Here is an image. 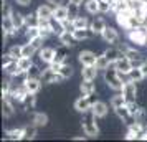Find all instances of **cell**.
<instances>
[{"mask_svg":"<svg viewBox=\"0 0 147 142\" xmlns=\"http://www.w3.org/2000/svg\"><path fill=\"white\" fill-rule=\"evenodd\" d=\"M122 73L117 71V68L114 66V63H111V66L104 69V81L113 91H122L124 83H122Z\"/></svg>","mask_w":147,"mask_h":142,"instance_id":"cell-1","label":"cell"},{"mask_svg":"<svg viewBox=\"0 0 147 142\" xmlns=\"http://www.w3.org/2000/svg\"><path fill=\"white\" fill-rule=\"evenodd\" d=\"M84 114V119L81 122V126H83V132L86 137L89 139H96L98 135H99V127H98V124H96V116H94L93 109H89L86 112H83Z\"/></svg>","mask_w":147,"mask_h":142,"instance_id":"cell-2","label":"cell"},{"mask_svg":"<svg viewBox=\"0 0 147 142\" xmlns=\"http://www.w3.org/2000/svg\"><path fill=\"white\" fill-rule=\"evenodd\" d=\"M41 81L45 84H58V83L65 81V78L60 75V71H55L53 68L48 65V68L43 69V73H41Z\"/></svg>","mask_w":147,"mask_h":142,"instance_id":"cell-3","label":"cell"},{"mask_svg":"<svg viewBox=\"0 0 147 142\" xmlns=\"http://www.w3.org/2000/svg\"><path fill=\"white\" fill-rule=\"evenodd\" d=\"M93 104H94V101H93V98L91 96H86V94H81L76 101H74V109L78 111V112H86V111H89V109L93 108Z\"/></svg>","mask_w":147,"mask_h":142,"instance_id":"cell-4","label":"cell"},{"mask_svg":"<svg viewBox=\"0 0 147 142\" xmlns=\"http://www.w3.org/2000/svg\"><path fill=\"white\" fill-rule=\"evenodd\" d=\"M129 40H131V43L142 46L147 43V32L142 28H132V30H129Z\"/></svg>","mask_w":147,"mask_h":142,"instance_id":"cell-5","label":"cell"},{"mask_svg":"<svg viewBox=\"0 0 147 142\" xmlns=\"http://www.w3.org/2000/svg\"><path fill=\"white\" fill-rule=\"evenodd\" d=\"M122 94L127 99V102H132L137 99V86H136V81H131L127 79L124 83V88H122Z\"/></svg>","mask_w":147,"mask_h":142,"instance_id":"cell-6","label":"cell"},{"mask_svg":"<svg viewBox=\"0 0 147 142\" xmlns=\"http://www.w3.org/2000/svg\"><path fill=\"white\" fill-rule=\"evenodd\" d=\"M116 111V114L119 116V119H122V121L126 122L127 126H131L132 122H136V117H134V112L129 109V106H127V102L124 104V106H121V108L114 109Z\"/></svg>","mask_w":147,"mask_h":142,"instance_id":"cell-7","label":"cell"},{"mask_svg":"<svg viewBox=\"0 0 147 142\" xmlns=\"http://www.w3.org/2000/svg\"><path fill=\"white\" fill-rule=\"evenodd\" d=\"M78 61H80L83 66H88V65H96V61H98V55L91 51V50H83L80 51L78 55Z\"/></svg>","mask_w":147,"mask_h":142,"instance_id":"cell-8","label":"cell"},{"mask_svg":"<svg viewBox=\"0 0 147 142\" xmlns=\"http://www.w3.org/2000/svg\"><path fill=\"white\" fill-rule=\"evenodd\" d=\"M114 66L117 68V71H119V73H122L124 76H127V75H129V71L134 68V65H132V61L124 55L122 58H119V60L114 63Z\"/></svg>","mask_w":147,"mask_h":142,"instance_id":"cell-9","label":"cell"},{"mask_svg":"<svg viewBox=\"0 0 147 142\" xmlns=\"http://www.w3.org/2000/svg\"><path fill=\"white\" fill-rule=\"evenodd\" d=\"M38 55H40V60L47 65H51L55 61V55H56V50L51 46H43L41 50H38Z\"/></svg>","mask_w":147,"mask_h":142,"instance_id":"cell-10","label":"cell"},{"mask_svg":"<svg viewBox=\"0 0 147 142\" xmlns=\"http://www.w3.org/2000/svg\"><path fill=\"white\" fill-rule=\"evenodd\" d=\"M101 36H102V40L106 41V43H109V45H114V43L119 41V33H117V30L113 28V27H106L104 32L101 33Z\"/></svg>","mask_w":147,"mask_h":142,"instance_id":"cell-11","label":"cell"},{"mask_svg":"<svg viewBox=\"0 0 147 142\" xmlns=\"http://www.w3.org/2000/svg\"><path fill=\"white\" fill-rule=\"evenodd\" d=\"M93 112H94V116L98 117V119H104L107 116V112H109V106H107L104 101H94V104H93Z\"/></svg>","mask_w":147,"mask_h":142,"instance_id":"cell-12","label":"cell"},{"mask_svg":"<svg viewBox=\"0 0 147 142\" xmlns=\"http://www.w3.org/2000/svg\"><path fill=\"white\" fill-rule=\"evenodd\" d=\"M2 30L5 32V33L8 35V36H13V35H17V32H18V28L15 27L13 20H12V17L10 15H3V22H2Z\"/></svg>","mask_w":147,"mask_h":142,"instance_id":"cell-13","label":"cell"},{"mask_svg":"<svg viewBox=\"0 0 147 142\" xmlns=\"http://www.w3.org/2000/svg\"><path fill=\"white\" fill-rule=\"evenodd\" d=\"M93 35H96V33L91 30V27H88V28H74L73 30V36H74V40L76 41L89 40Z\"/></svg>","mask_w":147,"mask_h":142,"instance_id":"cell-14","label":"cell"},{"mask_svg":"<svg viewBox=\"0 0 147 142\" xmlns=\"http://www.w3.org/2000/svg\"><path fill=\"white\" fill-rule=\"evenodd\" d=\"M98 73H99V69L96 65H88V66H83V69H81L83 79H89V81H94L98 78Z\"/></svg>","mask_w":147,"mask_h":142,"instance_id":"cell-15","label":"cell"},{"mask_svg":"<svg viewBox=\"0 0 147 142\" xmlns=\"http://www.w3.org/2000/svg\"><path fill=\"white\" fill-rule=\"evenodd\" d=\"M53 17L56 20L68 22L69 20V8L65 7V5H55L53 7Z\"/></svg>","mask_w":147,"mask_h":142,"instance_id":"cell-16","label":"cell"},{"mask_svg":"<svg viewBox=\"0 0 147 142\" xmlns=\"http://www.w3.org/2000/svg\"><path fill=\"white\" fill-rule=\"evenodd\" d=\"M104 55H106V58L111 63H116V61L122 58L124 56V50H121V48H114V46H109L107 50H104Z\"/></svg>","mask_w":147,"mask_h":142,"instance_id":"cell-17","label":"cell"},{"mask_svg":"<svg viewBox=\"0 0 147 142\" xmlns=\"http://www.w3.org/2000/svg\"><path fill=\"white\" fill-rule=\"evenodd\" d=\"M41 84H43L41 78H28L27 83H25V88H27L28 93H33V94H36V93L41 89Z\"/></svg>","mask_w":147,"mask_h":142,"instance_id":"cell-18","label":"cell"},{"mask_svg":"<svg viewBox=\"0 0 147 142\" xmlns=\"http://www.w3.org/2000/svg\"><path fill=\"white\" fill-rule=\"evenodd\" d=\"M58 40H60V43L61 45H65V46H68V48H71L74 45V36H73V30H65L61 35H58Z\"/></svg>","mask_w":147,"mask_h":142,"instance_id":"cell-19","label":"cell"},{"mask_svg":"<svg viewBox=\"0 0 147 142\" xmlns=\"http://www.w3.org/2000/svg\"><path fill=\"white\" fill-rule=\"evenodd\" d=\"M124 55H126V56H127V58H129L131 61H132L134 66H140V65H142V60H140V53L137 51V50L126 46V48H124Z\"/></svg>","mask_w":147,"mask_h":142,"instance_id":"cell-20","label":"cell"},{"mask_svg":"<svg viewBox=\"0 0 147 142\" xmlns=\"http://www.w3.org/2000/svg\"><path fill=\"white\" fill-rule=\"evenodd\" d=\"M2 114H3V117H7V119L15 114L13 102L10 101V98H3L2 99Z\"/></svg>","mask_w":147,"mask_h":142,"instance_id":"cell-21","label":"cell"},{"mask_svg":"<svg viewBox=\"0 0 147 142\" xmlns=\"http://www.w3.org/2000/svg\"><path fill=\"white\" fill-rule=\"evenodd\" d=\"M35 13L38 15L40 20H50V18H53V8L50 5H40Z\"/></svg>","mask_w":147,"mask_h":142,"instance_id":"cell-22","label":"cell"},{"mask_svg":"<svg viewBox=\"0 0 147 142\" xmlns=\"http://www.w3.org/2000/svg\"><path fill=\"white\" fill-rule=\"evenodd\" d=\"M5 141H22L23 139V127L20 129H8L5 131Z\"/></svg>","mask_w":147,"mask_h":142,"instance_id":"cell-23","label":"cell"},{"mask_svg":"<svg viewBox=\"0 0 147 142\" xmlns=\"http://www.w3.org/2000/svg\"><path fill=\"white\" fill-rule=\"evenodd\" d=\"M106 20L104 18H101V17H96L93 22H91V30H93L96 35H101L104 32V28H106Z\"/></svg>","mask_w":147,"mask_h":142,"instance_id":"cell-24","label":"cell"},{"mask_svg":"<svg viewBox=\"0 0 147 142\" xmlns=\"http://www.w3.org/2000/svg\"><path fill=\"white\" fill-rule=\"evenodd\" d=\"M32 124H35L36 127H45L48 124V116L45 112H33V116H32Z\"/></svg>","mask_w":147,"mask_h":142,"instance_id":"cell-25","label":"cell"},{"mask_svg":"<svg viewBox=\"0 0 147 142\" xmlns=\"http://www.w3.org/2000/svg\"><path fill=\"white\" fill-rule=\"evenodd\" d=\"M20 104L23 106V108H25V111H32V109H35V104H36V98H35L33 93H27V96L22 99Z\"/></svg>","mask_w":147,"mask_h":142,"instance_id":"cell-26","label":"cell"},{"mask_svg":"<svg viewBox=\"0 0 147 142\" xmlns=\"http://www.w3.org/2000/svg\"><path fill=\"white\" fill-rule=\"evenodd\" d=\"M91 27V23H89V20H88L86 17H81V15H78V17H74V18H71V28H88Z\"/></svg>","mask_w":147,"mask_h":142,"instance_id":"cell-27","label":"cell"},{"mask_svg":"<svg viewBox=\"0 0 147 142\" xmlns=\"http://www.w3.org/2000/svg\"><path fill=\"white\" fill-rule=\"evenodd\" d=\"M146 78V75L142 73V69L140 66H134L131 71H129V75H127V79H131V81H136V83H140L142 79Z\"/></svg>","mask_w":147,"mask_h":142,"instance_id":"cell-28","label":"cell"},{"mask_svg":"<svg viewBox=\"0 0 147 142\" xmlns=\"http://www.w3.org/2000/svg\"><path fill=\"white\" fill-rule=\"evenodd\" d=\"M80 89H81V94H86V96H93L94 93H96V86H94V83L89 81V79H84V83H81Z\"/></svg>","mask_w":147,"mask_h":142,"instance_id":"cell-29","label":"cell"},{"mask_svg":"<svg viewBox=\"0 0 147 142\" xmlns=\"http://www.w3.org/2000/svg\"><path fill=\"white\" fill-rule=\"evenodd\" d=\"M126 102H127V99L124 98V94L121 93V94H116V96H113V98H111L109 106H111V109H117V108H121V106H124Z\"/></svg>","mask_w":147,"mask_h":142,"instance_id":"cell-30","label":"cell"},{"mask_svg":"<svg viewBox=\"0 0 147 142\" xmlns=\"http://www.w3.org/2000/svg\"><path fill=\"white\" fill-rule=\"evenodd\" d=\"M84 8L89 15H96L99 13V2L98 0H86L84 2Z\"/></svg>","mask_w":147,"mask_h":142,"instance_id":"cell-31","label":"cell"},{"mask_svg":"<svg viewBox=\"0 0 147 142\" xmlns=\"http://www.w3.org/2000/svg\"><path fill=\"white\" fill-rule=\"evenodd\" d=\"M66 56H68V46L61 45V46L56 50V55H55V63H60V65H63V63L66 61Z\"/></svg>","mask_w":147,"mask_h":142,"instance_id":"cell-32","label":"cell"},{"mask_svg":"<svg viewBox=\"0 0 147 142\" xmlns=\"http://www.w3.org/2000/svg\"><path fill=\"white\" fill-rule=\"evenodd\" d=\"M17 65L20 68V71H28V69L32 68V65H33V61H32L30 56H20V58L17 60Z\"/></svg>","mask_w":147,"mask_h":142,"instance_id":"cell-33","label":"cell"},{"mask_svg":"<svg viewBox=\"0 0 147 142\" xmlns=\"http://www.w3.org/2000/svg\"><path fill=\"white\" fill-rule=\"evenodd\" d=\"M38 35H41L40 32V27L38 25H30V27H27V30H25V36H27V40H33V38H36Z\"/></svg>","mask_w":147,"mask_h":142,"instance_id":"cell-34","label":"cell"},{"mask_svg":"<svg viewBox=\"0 0 147 142\" xmlns=\"http://www.w3.org/2000/svg\"><path fill=\"white\" fill-rule=\"evenodd\" d=\"M10 17H12V20H13L15 23V27L18 28H23L25 25H27V20H25V15H22V13H15V12H12L10 13Z\"/></svg>","mask_w":147,"mask_h":142,"instance_id":"cell-35","label":"cell"},{"mask_svg":"<svg viewBox=\"0 0 147 142\" xmlns=\"http://www.w3.org/2000/svg\"><path fill=\"white\" fill-rule=\"evenodd\" d=\"M38 50L35 48V45L32 43V41H28V43H25V45H22V56H33L35 53H36Z\"/></svg>","mask_w":147,"mask_h":142,"instance_id":"cell-36","label":"cell"},{"mask_svg":"<svg viewBox=\"0 0 147 142\" xmlns=\"http://www.w3.org/2000/svg\"><path fill=\"white\" fill-rule=\"evenodd\" d=\"M36 126L35 124H32V126H27V127H23V139H35L36 137Z\"/></svg>","mask_w":147,"mask_h":142,"instance_id":"cell-37","label":"cell"},{"mask_svg":"<svg viewBox=\"0 0 147 142\" xmlns=\"http://www.w3.org/2000/svg\"><path fill=\"white\" fill-rule=\"evenodd\" d=\"M96 66H98V69H102V71H104V69H107V68L111 66V61L107 60V58H106V55L102 53V55H99V56H98Z\"/></svg>","mask_w":147,"mask_h":142,"instance_id":"cell-38","label":"cell"},{"mask_svg":"<svg viewBox=\"0 0 147 142\" xmlns=\"http://www.w3.org/2000/svg\"><path fill=\"white\" fill-rule=\"evenodd\" d=\"M73 66H71V65H66V63H63V65H61V68H60V75L63 76V78H65V79H68V78H71V76H73Z\"/></svg>","mask_w":147,"mask_h":142,"instance_id":"cell-39","label":"cell"},{"mask_svg":"<svg viewBox=\"0 0 147 142\" xmlns=\"http://www.w3.org/2000/svg\"><path fill=\"white\" fill-rule=\"evenodd\" d=\"M7 55H10L13 60H18V58L22 56V45H15V46H12L10 50H8Z\"/></svg>","mask_w":147,"mask_h":142,"instance_id":"cell-40","label":"cell"},{"mask_svg":"<svg viewBox=\"0 0 147 142\" xmlns=\"http://www.w3.org/2000/svg\"><path fill=\"white\" fill-rule=\"evenodd\" d=\"M28 73V78H41V73H43V69L36 66V65H32V68L27 71Z\"/></svg>","mask_w":147,"mask_h":142,"instance_id":"cell-41","label":"cell"},{"mask_svg":"<svg viewBox=\"0 0 147 142\" xmlns=\"http://www.w3.org/2000/svg\"><path fill=\"white\" fill-rule=\"evenodd\" d=\"M30 41H32V43L35 45V48H36V50H41V48H43V41H45V36H43V35H38L36 38H33V40H30Z\"/></svg>","mask_w":147,"mask_h":142,"instance_id":"cell-42","label":"cell"},{"mask_svg":"<svg viewBox=\"0 0 147 142\" xmlns=\"http://www.w3.org/2000/svg\"><path fill=\"white\" fill-rule=\"evenodd\" d=\"M15 3H18L22 7H28V5L32 3V0H15Z\"/></svg>","mask_w":147,"mask_h":142,"instance_id":"cell-43","label":"cell"},{"mask_svg":"<svg viewBox=\"0 0 147 142\" xmlns=\"http://www.w3.org/2000/svg\"><path fill=\"white\" fill-rule=\"evenodd\" d=\"M140 69H142V73L147 76V60L142 61V65H140Z\"/></svg>","mask_w":147,"mask_h":142,"instance_id":"cell-44","label":"cell"},{"mask_svg":"<svg viewBox=\"0 0 147 142\" xmlns=\"http://www.w3.org/2000/svg\"><path fill=\"white\" fill-rule=\"evenodd\" d=\"M84 2H86V0H69V3H71V5H78V7L83 5Z\"/></svg>","mask_w":147,"mask_h":142,"instance_id":"cell-45","label":"cell"},{"mask_svg":"<svg viewBox=\"0 0 147 142\" xmlns=\"http://www.w3.org/2000/svg\"><path fill=\"white\" fill-rule=\"evenodd\" d=\"M48 3H53V5H61V2L63 0H47Z\"/></svg>","mask_w":147,"mask_h":142,"instance_id":"cell-46","label":"cell"}]
</instances>
